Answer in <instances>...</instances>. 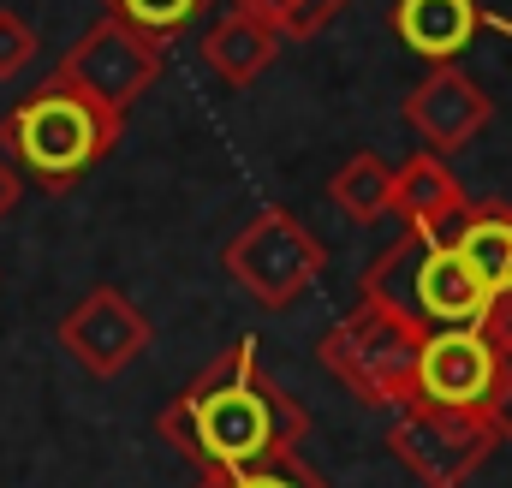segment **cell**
<instances>
[{
	"mask_svg": "<svg viewBox=\"0 0 512 488\" xmlns=\"http://www.w3.org/2000/svg\"><path fill=\"white\" fill-rule=\"evenodd\" d=\"M155 429L197 471H245L262 459L298 453L310 435V411L262 369L256 340H233L179 387V399L155 417Z\"/></svg>",
	"mask_w": 512,
	"mask_h": 488,
	"instance_id": "1",
	"label": "cell"
},
{
	"mask_svg": "<svg viewBox=\"0 0 512 488\" xmlns=\"http://www.w3.org/2000/svg\"><path fill=\"white\" fill-rule=\"evenodd\" d=\"M120 131H126L120 114H102L78 90H66L60 78H48L42 90H30L0 120V155L24 173V185L72 191L102 155H114Z\"/></svg>",
	"mask_w": 512,
	"mask_h": 488,
	"instance_id": "2",
	"label": "cell"
},
{
	"mask_svg": "<svg viewBox=\"0 0 512 488\" xmlns=\"http://www.w3.org/2000/svg\"><path fill=\"white\" fill-rule=\"evenodd\" d=\"M364 298L387 304L393 316H405V322L423 328V334L495 322V304H489V292L477 286V274L465 268V256L447 239L411 233V227L364 268Z\"/></svg>",
	"mask_w": 512,
	"mask_h": 488,
	"instance_id": "3",
	"label": "cell"
},
{
	"mask_svg": "<svg viewBox=\"0 0 512 488\" xmlns=\"http://www.w3.org/2000/svg\"><path fill=\"white\" fill-rule=\"evenodd\" d=\"M417 346H423V328H411V322L393 316L387 304L364 298L352 316H340V322L322 334V369H328L346 393H358L364 405L393 411L399 399H411Z\"/></svg>",
	"mask_w": 512,
	"mask_h": 488,
	"instance_id": "4",
	"label": "cell"
},
{
	"mask_svg": "<svg viewBox=\"0 0 512 488\" xmlns=\"http://www.w3.org/2000/svg\"><path fill=\"white\" fill-rule=\"evenodd\" d=\"M221 262H227L233 286L251 298L256 310H292L322 280L328 250L292 209H256L251 221L227 239Z\"/></svg>",
	"mask_w": 512,
	"mask_h": 488,
	"instance_id": "5",
	"label": "cell"
},
{
	"mask_svg": "<svg viewBox=\"0 0 512 488\" xmlns=\"http://www.w3.org/2000/svg\"><path fill=\"white\" fill-rule=\"evenodd\" d=\"M387 453L417 477L423 488H465L483 459L495 453V429L477 411L429 405V399H399L387 423Z\"/></svg>",
	"mask_w": 512,
	"mask_h": 488,
	"instance_id": "6",
	"label": "cell"
},
{
	"mask_svg": "<svg viewBox=\"0 0 512 488\" xmlns=\"http://www.w3.org/2000/svg\"><path fill=\"white\" fill-rule=\"evenodd\" d=\"M167 42H155V36H143L137 24L126 18H96L72 48H66V60L54 66V78L66 84V90H78L84 102H96L102 114H120L126 120L131 108H137V96L161 78V54Z\"/></svg>",
	"mask_w": 512,
	"mask_h": 488,
	"instance_id": "7",
	"label": "cell"
},
{
	"mask_svg": "<svg viewBox=\"0 0 512 488\" xmlns=\"http://www.w3.org/2000/svg\"><path fill=\"white\" fill-rule=\"evenodd\" d=\"M54 340H60V352L84 369V375L114 381V375H126V369L143 358V346H149V316L131 304L120 286H96L78 310L60 316Z\"/></svg>",
	"mask_w": 512,
	"mask_h": 488,
	"instance_id": "8",
	"label": "cell"
},
{
	"mask_svg": "<svg viewBox=\"0 0 512 488\" xmlns=\"http://www.w3.org/2000/svg\"><path fill=\"white\" fill-rule=\"evenodd\" d=\"M495 381V328H435L417 346V375H411V399L429 405H453V411H477L489 399Z\"/></svg>",
	"mask_w": 512,
	"mask_h": 488,
	"instance_id": "9",
	"label": "cell"
},
{
	"mask_svg": "<svg viewBox=\"0 0 512 488\" xmlns=\"http://www.w3.org/2000/svg\"><path fill=\"white\" fill-rule=\"evenodd\" d=\"M489 90L471 78V72H459L453 60H441L411 96H405V120L411 131L423 137V149H435V155H459L465 143H477L483 137V125H489Z\"/></svg>",
	"mask_w": 512,
	"mask_h": 488,
	"instance_id": "10",
	"label": "cell"
},
{
	"mask_svg": "<svg viewBox=\"0 0 512 488\" xmlns=\"http://www.w3.org/2000/svg\"><path fill=\"white\" fill-rule=\"evenodd\" d=\"M465 209H471V197H465L459 173L447 167V155L417 149V155L393 173V215H399L411 233H435V239H447V233L459 227Z\"/></svg>",
	"mask_w": 512,
	"mask_h": 488,
	"instance_id": "11",
	"label": "cell"
},
{
	"mask_svg": "<svg viewBox=\"0 0 512 488\" xmlns=\"http://www.w3.org/2000/svg\"><path fill=\"white\" fill-rule=\"evenodd\" d=\"M280 30L268 24V18H256L245 6H227L209 30H203V42H197V54H203V66L227 84V90H245L256 84L274 60H280Z\"/></svg>",
	"mask_w": 512,
	"mask_h": 488,
	"instance_id": "12",
	"label": "cell"
},
{
	"mask_svg": "<svg viewBox=\"0 0 512 488\" xmlns=\"http://www.w3.org/2000/svg\"><path fill=\"white\" fill-rule=\"evenodd\" d=\"M447 244L465 256V268L477 274V286L495 304V322L512 316V209L507 203H471L459 215V227L447 233Z\"/></svg>",
	"mask_w": 512,
	"mask_h": 488,
	"instance_id": "13",
	"label": "cell"
},
{
	"mask_svg": "<svg viewBox=\"0 0 512 488\" xmlns=\"http://www.w3.org/2000/svg\"><path fill=\"white\" fill-rule=\"evenodd\" d=\"M483 0H393L387 6V24H393V36L411 48V54H423V60H459L465 48H471V36L483 30Z\"/></svg>",
	"mask_w": 512,
	"mask_h": 488,
	"instance_id": "14",
	"label": "cell"
},
{
	"mask_svg": "<svg viewBox=\"0 0 512 488\" xmlns=\"http://www.w3.org/2000/svg\"><path fill=\"white\" fill-rule=\"evenodd\" d=\"M328 197L346 221L358 227H376L382 215H393V167H387L376 149H358L334 179H328Z\"/></svg>",
	"mask_w": 512,
	"mask_h": 488,
	"instance_id": "15",
	"label": "cell"
},
{
	"mask_svg": "<svg viewBox=\"0 0 512 488\" xmlns=\"http://www.w3.org/2000/svg\"><path fill=\"white\" fill-rule=\"evenodd\" d=\"M191 488H328V477L304 459V453H280L245 471H203Z\"/></svg>",
	"mask_w": 512,
	"mask_h": 488,
	"instance_id": "16",
	"label": "cell"
},
{
	"mask_svg": "<svg viewBox=\"0 0 512 488\" xmlns=\"http://www.w3.org/2000/svg\"><path fill=\"white\" fill-rule=\"evenodd\" d=\"M114 18H126V24H137L143 36H155V42H173L209 0H102Z\"/></svg>",
	"mask_w": 512,
	"mask_h": 488,
	"instance_id": "17",
	"label": "cell"
},
{
	"mask_svg": "<svg viewBox=\"0 0 512 488\" xmlns=\"http://www.w3.org/2000/svg\"><path fill=\"white\" fill-rule=\"evenodd\" d=\"M489 328H495V381L483 399V423L495 429V441H512V328L507 322H489Z\"/></svg>",
	"mask_w": 512,
	"mask_h": 488,
	"instance_id": "18",
	"label": "cell"
},
{
	"mask_svg": "<svg viewBox=\"0 0 512 488\" xmlns=\"http://www.w3.org/2000/svg\"><path fill=\"white\" fill-rule=\"evenodd\" d=\"M36 54H42L36 24H30L24 12L0 6V84H6V78H18V72H30V66H36Z\"/></svg>",
	"mask_w": 512,
	"mask_h": 488,
	"instance_id": "19",
	"label": "cell"
},
{
	"mask_svg": "<svg viewBox=\"0 0 512 488\" xmlns=\"http://www.w3.org/2000/svg\"><path fill=\"white\" fill-rule=\"evenodd\" d=\"M18 197H24V173H18V167H12V161L0 155V221H6L12 209H18Z\"/></svg>",
	"mask_w": 512,
	"mask_h": 488,
	"instance_id": "20",
	"label": "cell"
},
{
	"mask_svg": "<svg viewBox=\"0 0 512 488\" xmlns=\"http://www.w3.org/2000/svg\"><path fill=\"white\" fill-rule=\"evenodd\" d=\"M501 30H512V24H501Z\"/></svg>",
	"mask_w": 512,
	"mask_h": 488,
	"instance_id": "21",
	"label": "cell"
}]
</instances>
